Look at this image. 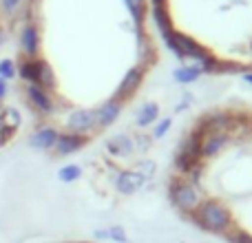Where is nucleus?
Wrapping results in <instances>:
<instances>
[{"label":"nucleus","instance_id":"2f4dec72","mask_svg":"<svg viewBox=\"0 0 252 243\" xmlns=\"http://www.w3.org/2000/svg\"><path fill=\"white\" fill-rule=\"evenodd\" d=\"M244 82L252 84V71H246V73H244Z\"/></svg>","mask_w":252,"mask_h":243},{"label":"nucleus","instance_id":"412c9836","mask_svg":"<svg viewBox=\"0 0 252 243\" xmlns=\"http://www.w3.org/2000/svg\"><path fill=\"white\" fill-rule=\"evenodd\" d=\"M38 87L47 89V91H53L58 87V80H56V73H53L51 64L47 60L40 58V71H38Z\"/></svg>","mask_w":252,"mask_h":243},{"label":"nucleus","instance_id":"a878e982","mask_svg":"<svg viewBox=\"0 0 252 243\" xmlns=\"http://www.w3.org/2000/svg\"><path fill=\"white\" fill-rule=\"evenodd\" d=\"M170 126H173V120H170V118L157 120L155 122V130H153V139H161L170 130Z\"/></svg>","mask_w":252,"mask_h":243},{"label":"nucleus","instance_id":"c756f323","mask_svg":"<svg viewBox=\"0 0 252 243\" xmlns=\"http://www.w3.org/2000/svg\"><path fill=\"white\" fill-rule=\"evenodd\" d=\"M7 93H9V84L4 82L2 78H0V102H2L4 97H7Z\"/></svg>","mask_w":252,"mask_h":243},{"label":"nucleus","instance_id":"4be33fe9","mask_svg":"<svg viewBox=\"0 0 252 243\" xmlns=\"http://www.w3.org/2000/svg\"><path fill=\"white\" fill-rule=\"evenodd\" d=\"M58 177H60L62 183H73L82 177V168H80L78 164H66L58 170Z\"/></svg>","mask_w":252,"mask_h":243},{"label":"nucleus","instance_id":"1a4fd4ad","mask_svg":"<svg viewBox=\"0 0 252 243\" xmlns=\"http://www.w3.org/2000/svg\"><path fill=\"white\" fill-rule=\"evenodd\" d=\"M146 183V177H144L142 173H137V170H120L118 175H115V179H113V186H115V190L120 192V195H124V197H128V195H135V192L139 190V188Z\"/></svg>","mask_w":252,"mask_h":243},{"label":"nucleus","instance_id":"2eb2a0df","mask_svg":"<svg viewBox=\"0 0 252 243\" xmlns=\"http://www.w3.org/2000/svg\"><path fill=\"white\" fill-rule=\"evenodd\" d=\"M201 139H204V135H201L197 128H192L190 133H188L186 137L179 142V152L192 157V159L204 161V159H201Z\"/></svg>","mask_w":252,"mask_h":243},{"label":"nucleus","instance_id":"f3484780","mask_svg":"<svg viewBox=\"0 0 252 243\" xmlns=\"http://www.w3.org/2000/svg\"><path fill=\"white\" fill-rule=\"evenodd\" d=\"M18 78L27 84H38V71H40V58H22L18 62Z\"/></svg>","mask_w":252,"mask_h":243},{"label":"nucleus","instance_id":"ddd939ff","mask_svg":"<svg viewBox=\"0 0 252 243\" xmlns=\"http://www.w3.org/2000/svg\"><path fill=\"white\" fill-rule=\"evenodd\" d=\"M126 9H128L130 18L135 25V35H146L144 31V22H146V11H148V0H124Z\"/></svg>","mask_w":252,"mask_h":243},{"label":"nucleus","instance_id":"423d86ee","mask_svg":"<svg viewBox=\"0 0 252 243\" xmlns=\"http://www.w3.org/2000/svg\"><path fill=\"white\" fill-rule=\"evenodd\" d=\"M66 130L69 133H78V135H89L97 128V118H95V109H73L66 115Z\"/></svg>","mask_w":252,"mask_h":243},{"label":"nucleus","instance_id":"cd10ccee","mask_svg":"<svg viewBox=\"0 0 252 243\" xmlns=\"http://www.w3.org/2000/svg\"><path fill=\"white\" fill-rule=\"evenodd\" d=\"M135 170H137V173H142L144 177H146V182H148V179H151L153 175H155V170H157V168H155V161L144 159V161H139L137 168H135Z\"/></svg>","mask_w":252,"mask_h":243},{"label":"nucleus","instance_id":"6e6552de","mask_svg":"<svg viewBox=\"0 0 252 243\" xmlns=\"http://www.w3.org/2000/svg\"><path fill=\"white\" fill-rule=\"evenodd\" d=\"M89 139H91L89 135H78V133H69V130H64V133L58 135V142H56L53 152H56L58 157L75 155V152H80L84 146H87Z\"/></svg>","mask_w":252,"mask_h":243},{"label":"nucleus","instance_id":"f03ea898","mask_svg":"<svg viewBox=\"0 0 252 243\" xmlns=\"http://www.w3.org/2000/svg\"><path fill=\"white\" fill-rule=\"evenodd\" d=\"M168 199L182 214L190 217L201 204V195L195 183H190L186 177H173L168 183Z\"/></svg>","mask_w":252,"mask_h":243},{"label":"nucleus","instance_id":"dca6fc26","mask_svg":"<svg viewBox=\"0 0 252 243\" xmlns=\"http://www.w3.org/2000/svg\"><path fill=\"white\" fill-rule=\"evenodd\" d=\"M151 18H153V22H155L157 31H159L161 40H166L175 31L173 18H170V13H168V7H151Z\"/></svg>","mask_w":252,"mask_h":243},{"label":"nucleus","instance_id":"39448f33","mask_svg":"<svg viewBox=\"0 0 252 243\" xmlns=\"http://www.w3.org/2000/svg\"><path fill=\"white\" fill-rule=\"evenodd\" d=\"M25 93H27V102H29V106L38 115H42V118H49V115L56 113V100H53L51 91L38 87V84H27Z\"/></svg>","mask_w":252,"mask_h":243},{"label":"nucleus","instance_id":"6ab92c4d","mask_svg":"<svg viewBox=\"0 0 252 243\" xmlns=\"http://www.w3.org/2000/svg\"><path fill=\"white\" fill-rule=\"evenodd\" d=\"M201 75L204 73L199 71L197 64H184V66H179V69L173 71V80L177 84H192V82H197Z\"/></svg>","mask_w":252,"mask_h":243},{"label":"nucleus","instance_id":"bb28decb","mask_svg":"<svg viewBox=\"0 0 252 243\" xmlns=\"http://www.w3.org/2000/svg\"><path fill=\"white\" fill-rule=\"evenodd\" d=\"M22 0H0V13L4 16H13V13L20 9Z\"/></svg>","mask_w":252,"mask_h":243},{"label":"nucleus","instance_id":"b1692460","mask_svg":"<svg viewBox=\"0 0 252 243\" xmlns=\"http://www.w3.org/2000/svg\"><path fill=\"white\" fill-rule=\"evenodd\" d=\"M223 237H226L228 243H252V235H250V232L239 230V228H232V230H228Z\"/></svg>","mask_w":252,"mask_h":243},{"label":"nucleus","instance_id":"c85d7f7f","mask_svg":"<svg viewBox=\"0 0 252 243\" xmlns=\"http://www.w3.org/2000/svg\"><path fill=\"white\" fill-rule=\"evenodd\" d=\"M133 139H135V146H137L139 151H148V148H151V137L139 135V137H133Z\"/></svg>","mask_w":252,"mask_h":243},{"label":"nucleus","instance_id":"f257e3e1","mask_svg":"<svg viewBox=\"0 0 252 243\" xmlns=\"http://www.w3.org/2000/svg\"><path fill=\"white\" fill-rule=\"evenodd\" d=\"M190 219L195 221V226H199L201 230L210 232V235H226L228 230L235 228L230 208L219 199H201V204L190 214Z\"/></svg>","mask_w":252,"mask_h":243},{"label":"nucleus","instance_id":"a211bd4d","mask_svg":"<svg viewBox=\"0 0 252 243\" xmlns=\"http://www.w3.org/2000/svg\"><path fill=\"white\" fill-rule=\"evenodd\" d=\"M157 120H159V104H157V102H146V104L137 111L135 124H137L139 128H146V126L155 124Z\"/></svg>","mask_w":252,"mask_h":243},{"label":"nucleus","instance_id":"20e7f679","mask_svg":"<svg viewBox=\"0 0 252 243\" xmlns=\"http://www.w3.org/2000/svg\"><path fill=\"white\" fill-rule=\"evenodd\" d=\"M146 66L144 64H135V66H130L128 71L124 73V78H122V82L118 84V89H115V100L118 102H122V104H126V102H130L135 95H137V91L142 89V84H144V78H146Z\"/></svg>","mask_w":252,"mask_h":243},{"label":"nucleus","instance_id":"9b49d317","mask_svg":"<svg viewBox=\"0 0 252 243\" xmlns=\"http://www.w3.org/2000/svg\"><path fill=\"white\" fill-rule=\"evenodd\" d=\"M122 109L124 104L122 102H118L115 97H111V100H106L104 104H100L95 109V118H97V128H109V126H113L118 118L122 115Z\"/></svg>","mask_w":252,"mask_h":243},{"label":"nucleus","instance_id":"72a5a7b5","mask_svg":"<svg viewBox=\"0 0 252 243\" xmlns=\"http://www.w3.org/2000/svg\"><path fill=\"white\" fill-rule=\"evenodd\" d=\"M66 243H73V241H66Z\"/></svg>","mask_w":252,"mask_h":243},{"label":"nucleus","instance_id":"f8f14e48","mask_svg":"<svg viewBox=\"0 0 252 243\" xmlns=\"http://www.w3.org/2000/svg\"><path fill=\"white\" fill-rule=\"evenodd\" d=\"M135 151H137L135 139L126 133L113 135V137L106 142V152H109L111 157H118V159H126V157H130Z\"/></svg>","mask_w":252,"mask_h":243},{"label":"nucleus","instance_id":"4468645a","mask_svg":"<svg viewBox=\"0 0 252 243\" xmlns=\"http://www.w3.org/2000/svg\"><path fill=\"white\" fill-rule=\"evenodd\" d=\"M226 144H228V135H221V133L204 135V139H201V159L217 157L226 148Z\"/></svg>","mask_w":252,"mask_h":243},{"label":"nucleus","instance_id":"9d476101","mask_svg":"<svg viewBox=\"0 0 252 243\" xmlns=\"http://www.w3.org/2000/svg\"><path fill=\"white\" fill-rule=\"evenodd\" d=\"M58 135H60V130L56 126H40V128H35L29 135V146L33 151H44V152L53 151L58 142Z\"/></svg>","mask_w":252,"mask_h":243},{"label":"nucleus","instance_id":"0eeeda50","mask_svg":"<svg viewBox=\"0 0 252 243\" xmlns=\"http://www.w3.org/2000/svg\"><path fill=\"white\" fill-rule=\"evenodd\" d=\"M18 44H20V51L25 53V58H38L40 56V47H42V40H40V29L35 22H25L18 35Z\"/></svg>","mask_w":252,"mask_h":243},{"label":"nucleus","instance_id":"5701e85b","mask_svg":"<svg viewBox=\"0 0 252 243\" xmlns=\"http://www.w3.org/2000/svg\"><path fill=\"white\" fill-rule=\"evenodd\" d=\"M0 78H2L4 82L18 78V66L11 58H2V60H0Z\"/></svg>","mask_w":252,"mask_h":243},{"label":"nucleus","instance_id":"473e14b6","mask_svg":"<svg viewBox=\"0 0 252 243\" xmlns=\"http://www.w3.org/2000/svg\"><path fill=\"white\" fill-rule=\"evenodd\" d=\"M4 111H7V106L0 102V124H2V120H4Z\"/></svg>","mask_w":252,"mask_h":243},{"label":"nucleus","instance_id":"aec40b11","mask_svg":"<svg viewBox=\"0 0 252 243\" xmlns=\"http://www.w3.org/2000/svg\"><path fill=\"white\" fill-rule=\"evenodd\" d=\"M93 239L97 241H113V243H128V235L122 226H111L104 230H95L93 232Z\"/></svg>","mask_w":252,"mask_h":243},{"label":"nucleus","instance_id":"393cba45","mask_svg":"<svg viewBox=\"0 0 252 243\" xmlns=\"http://www.w3.org/2000/svg\"><path fill=\"white\" fill-rule=\"evenodd\" d=\"M20 113H18V109H7L4 111V120H2V124L7 126V128H11V130H18L20 128Z\"/></svg>","mask_w":252,"mask_h":243},{"label":"nucleus","instance_id":"7c9ffc66","mask_svg":"<svg viewBox=\"0 0 252 243\" xmlns=\"http://www.w3.org/2000/svg\"><path fill=\"white\" fill-rule=\"evenodd\" d=\"M4 42H7V29H4L2 25H0V47H2Z\"/></svg>","mask_w":252,"mask_h":243},{"label":"nucleus","instance_id":"7ed1b4c3","mask_svg":"<svg viewBox=\"0 0 252 243\" xmlns=\"http://www.w3.org/2000/svg\"><path fill=\"white\" fill-rule=\"evenodd\" d=\"M164 44L175 58H179V60H195V64H199L201 60H206L210 56V51L199 40L190 38L188 33H182L177 29L164 40Z\"/></svg>","mask_w":252,"mask_h":243}]
</instances>
